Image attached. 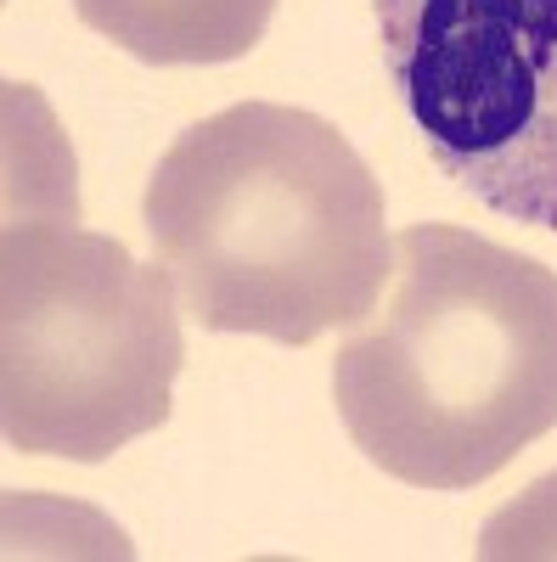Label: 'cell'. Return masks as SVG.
Returning a JSON list of instances; mask_svg holds the SVG:
<instances>
[{
  "label": "cell",
  "instance_id": "obj_2",
  "mask_svg": "<svg viewBox=\"0 0 557 562\" xmlns=\"http://www.w3.org/2000/svg\"><path fill=\"white\" fill-rule=\"evenodd\" d=\"M344 434L378 473L474 490L557 428V270L461 225H405L383 310L333 360Z\"/></svg>",
  "mask_w": 557,
  "mask_h": 562
},
{
  "label": "cell",
  "instance_id": "obj_6",
  "mask_svg": "<svg viewBox=\"0 0 557 562\" xmlns=\"http://www.w3.org/2000/svg\"><path fill=\"white\" fill-rule=\"evenodd\" d=\"M479 562H557V473L535 479L479 529Z\"/></svg>",
  "mask_w": 557,
  "mask_h": 562
},
{
  "label": "cell",
  "instance_id": "obj_4",
  "mask_svg": "<svg viewBox=\"0 0 557 562\" xmlns=\"http://www.w3.org/2000/svg\"><path fill=\"white\" fill-rule=\"evenodd\" d=\"M378 52L428 158L557 231V0H371Z\"/></svg>",
  "mask_w": 557,
  "mask_h": 562
},
{
  "label": "cell",
  "instance_id": "obj_5",
  "mask_svg": "<svg viewBox=\"0 0 557 562\" xmlns=\"http://www.w3.org/2000/svg\"><path fill=\"white\" fill-rule=\"evenodd\" d=\"M85 29L153 68L237 63L265 40L276 0H74Z\"/></svg>",
  "mask_w": 557,
  "mask_h": 562
},
{
  "label": "cell",
  "instance_id": "obj_3",
  "mask_svg": "<svg viewBox=\"0 0 557 562\" xmlns=\"http://www.w3.org/2000/svg\"><path fill=\"white\" fill-rule=\"evenodd\" d=\"M12 220L0 237V434L23 456L108 461L169 422L186 366L175 276L79 225L74 164L29 85L7 90Z\"/></svg>",
  "mask_w": 557,
  "mask_h": 562
},
{
  "label": "cell",
  "instance_id": "obj_1",
  "mask_svg": "<svg viewBox=\"0 0 557 562\" xmlns=\"http://www.w3.org/2000/svg\"><path fill=\"white\" fill-rule=\"evenodd\" d=\"M142 220L203 333L304 349L371 315L394 270L378 175L310 108L237 102L180 130Z\"/></svg>",
  "mask_w": 557,
  "mask_h": 562
}]
</instances>
